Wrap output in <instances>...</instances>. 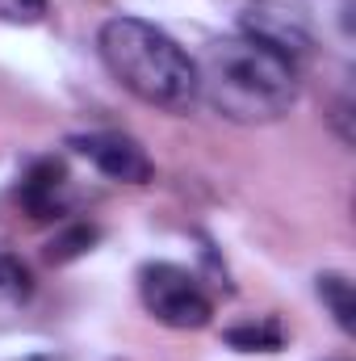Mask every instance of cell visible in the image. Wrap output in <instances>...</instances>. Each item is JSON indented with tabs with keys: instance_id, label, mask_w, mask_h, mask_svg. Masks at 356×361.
I'll return each instance as SVG.
<instances>
[{
	"instance_id": "cell-1",
	"label": "cell",
	"mask_w": 356,
	"mask_h": 361,
	"mask_svg": "<svg viewBox=\"0 0 356 361\" xmlns=\"http://www.w3.org/2000/svg\"><path fill=\"white\" fill-rule=\"evenodd\" d=\"M197 101L239 126H265L293 109L298 63L248 34L214 38L197 59Z\"/></svg>"
},
{
	"instance_id": "cell-2",
	"label": "cell",
	"mask_w": 356,
	"mask_h": 361,
	"mask_svg": "<svg viewBox=\"0 0 356 361\" xmlns=\"http://www.w3.org/2000/svg\"><path fill=\"white\" fill-rule=\"evenodd\" d=\"M96 51L105 72L143 105H155L168 114H184L197 105V63L155 21L117 13L101 25Z\"/></svg>"
},
{
	"instance_id": "cell-3",
	"label": "cell",
	"mask_w": 356,
	"mask_h": 361,
	"mask_svg": "<svg viewBox=\"0 0 356 361\" xmlns=\"http://www.w3.org/2000/svg\"><path fill=\"white\" fill-rule=\"evenodd\" d=\"M139 298L151 319H160L164 328H177V332H197L214 315V302H210L205 286L197 281V273L172 265V261H151L139 269Z\"/></svg>"
},
{
	"instance_id": "cell-4",
	"label": "cell",
	"mask_w": 356,
	"mask_h": 361,
	"mask_svg": "<svg viewBox=\"0 0 356 361\" xmlns=\"http://www.w3.org/2000/svg\"><path fill=\"white\" fill-rule=\"evenodd\" d=\"M72 152L84 156L101 177L122 180V185H147L151 180V160L143 152L139 139L122 135V130H89L72 139Z\"/></svg>"
},
{
	"instance_id": "cell-5",
	"label": "cell",
	"mask_w": 356,
	"mask_h": 361,
	"mask_svg": "<svg viewBox=\"0 0 356 361\" xmlns=\"http://www.w3.org/2000/svg\"><path fill=\"white\" fill-rule=\"evenodd\" d=\"M17 197H21L30 219H59L68 206V164L55 156L34 160L17 185Z\"/></svg>"
},
{
	"instance_id": "cell-6",
	"label": "cell",
	"mask_w": 356,
	"mask_h": 361,
	"mask_svg": "<svg viewBox=\"0 0 356 361\" xmlns=\"http://www.w3.org/2000/svg\"><path fill=\"white\" fill-rule=\"evenodd\" d=\"M243 34L256 38V42H265L268 51L285 55L289 63H298V59L310 51V34H306L302 21L289 17L285 8H268V4L248 8V17H243Z\"/></svg>"
},
{
	"instance_id": "cell-7",
	"label": "cell",
	"mask_w": 356,
	"mask_h": 361,
	"mask_svg": "<svg viewBox=\"0 0 356 361\" xmlns=\"http://www.w3.org/2000/svg\"><path fill=\"white\" fill-rule=\"evenodd\" d=\"M227 345H235L239 353H276L285 345V328L281 319L260 315V319H248V324H235L227 332Z\"/></svg>"
},
{
	"instance_id": "cell-8",
	"label": "cell",
	"mask_w": 356,
	"mask_h": 361,
	"mask_svg": "<svg viewBox=\"0 0 356 361\" xmlns=\"http://www.w3.org/2000/svg\"><path fill=\"white\" fill-rule=\"evenodd\" d=\"M319 298H323V307L331 311V319L340 324V332H356V290L352 281L344 277V273H319Z\"/></svg>"
},
{
	"instance_id": "cell-9",
	"label": "cell",
	"mask_w": 356,
	"mask_h": 361,
	"mask_svg": "<svg viewBox=\"0 0 356 361\" xmlns=\"http://www.w3.org/2000/svg\"><path fill=\"white\" fill-rule=\"evenodd\" d=\"M30 294H34V277H30V269H25L17 257L0 252V307H21Z\"/></svg>"
},
{
	"instance_id": "cell-10",
	"label": "cell",
	"mask_w": 356,
	"mask_h": 361,
	"mask_svg": "<svg viewBox=\"0 0 356 361\" xmlns=\"http://www.w3.org/2000/svg\"><path fill=\"white\" fill-rule=\"evenodd\" d=\"M96 227L89 223H76V227H68V231H59L55 240H51V248H46V261H55V265H63V261H76V257H84L92 244H96Z\"/></svg>"
},
{
	"instance_id": "cell-11",
	"label": "cell",
	"mask_w": 356,
	"mask_h": 361,
	"mask_svg": "<svg viewBox=\"0 0 356 361\" xmlns=\"http://www.w3.org/2000/svg\"><path fill=\"white\" fill-rule=\"evenodd\" d=\"M46 13V0H0V21H17L30 25Z\"/></svg>"
},
{
	"instance_id": "cell-12",
	"label": "cell",
	"mask_w": 356,
	"mask_h": 361,
	"mask_svg": "<svg viewBox=\"0 0 356 361\" xmlns=\"http://www.w3.org/2000/svg\"><path fill=\"white\" fill-rule=\"evenodd\" d=\"M25 361H51V357H46V353H38V357H25Z\"/></svg>"
}]
</instances>
